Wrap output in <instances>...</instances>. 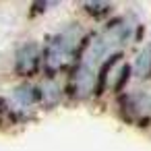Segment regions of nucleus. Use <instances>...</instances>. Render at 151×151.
<instances>
[{
    "label": "nucleus",
    "mask_w": 151,
    "mask_h": 151,
    "mask_svg": "<svg viewBox=\"0 0 151 151\" xmlns=\"http://www.w3.org/2000/svg\"><path fill=\"white\" fill-rule=\"evenodd\" d=\"M73 46H75V40L68 37V33H60L56 37H52L48 42V48H46V64H48V70L50 73H56L58 68L64 66L68 54L73 52Z\"/></svg>",
    "instance_id": "1"
},
{
    "label": "nucleus",
    "mask_w": 151,
    "mask_h": 151,
    "mask_svg": "<svg viewBox=\"0 0 151 151\" xmlns=\"http://www.w3.org/2000/svg\"><path fill=\"white\" fill-rule=\"evenodd\" d=\"M37 46L33 42L25 44L23 48L17 50V56H15V70L17 75L21 77H29L35 68H37Z\"/></svg>",
    "instance_id": "2"
},
{
    "label": "nucleus",
    "mask_w": 151,
    "mask_h": 151,
    "mask_svg": "<svg viewBox=\"0 0 151 151\" xmlns=\"http://www.w3.org/2000/svg\"><path fill=\"white\" fill-rule=\"evenodd\" d=\"M15 101L19 104V106H29V104H33L37 97H40V91L33 87V85H21L19 89H15Z\"/></svg>",
    "instance_id": "3"
},
{
    "label": "nucleus",
    "mask_w": 151,
    "mask_h": 151,
    "mask_svg": "<svg viewBox=\"0 0 151 151\" xmlns=\"http://www.w3.org/2000/svg\"><path fill=\"white\" fill-rule=\"evenodd\" d=\"M134 73H137L141 79H145V77L151 75V46L145 48V50L139 54V58H137V62H134Z\"/></svg>",
    "instance_id": "4"
},
{
    "label": "nucleus",
    "mask_w": 151,
    "mask_h": 151,
    "mask_svg": "<svg viewBox=\"0 0 151 151\" xmlns=\"http://www.w3.org/2000/svg\"><path fill=\"white\" fill-rule=\"evenodd\" d=\"M116 60V56H112L110 60H106L104 64H101V70H99V77H97V85H95V93H101L104 91V87H106V79H108V73H110V68H112V62Z\"/></svg>",
    "instance_id": "5"
},
{
    "label": "nucleus",
    "mask_w": 151,
    "mask_h": 151,
    "mask_svg": "<svg viewBox=\"0 0 151 151\" xmlns=\"http://www.w3.org/2000/svg\"><path fill=\"white\" fill-rule=\"evenodd\" d=\"M85 9H87V11H95V17H99V13L108 11L110 4H85Z\"/></svg>",
    "instance_id": "6"
},
{
    "label": "nucleus",
    "mask_w": 151,
    "mask_h": 151,
    "mask_svg": "<svg viewBox=\"0 0 151 151\" xmlns=\"http://www.w3.org/2000/svg\"><path fill=\"white\" fill-rule=\"evenodd\" d=\"M126 77H128V66H124V68H122V75H120V79L116 81V89H120V87L126 83Z\"/></svg>",
    "instance_id": "7"
}]
</instances>
